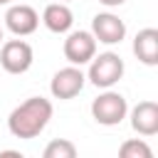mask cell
Returning <instances> with one entry per match:
<instances>
[{
    "mask_svg": "<svg viewBox=\"0 0 158 158\" xmlns=\"http://www.w3.org/2000/svg\"><path fill=\"white\" fill-rule=\"evenodd\" d=\"M52 101L44 99V96H30L25 99L20 106H15L7 116V131L15 136V138H22V141H30V138H37L49 118H52Z\"/></svg>",
    "mask_w": 158,
    "mask_h": 158,
    "instance_id": "cell-1",
    "label": "cell"
},
{
    "mask_svg": "<svg viewBox=\"0 0 158 158\" xmlns=\"http://www.w3.org/2000/svg\"><path fill=\"white\" fill-rule=\"evenodd\" d=\"M123 72H126V64H123V59L116 52H101V54L91 57L86 79L96 89H111L116 81H121Z\"/></svg>",
    "mask_w": 158,
    "mask_h": 158,
    "instance_id": "cell-2",
    "label": "cell"
},
{
    "mask_svg": "<svg viewBox=\"0 0 158 158\" xmlns=\"http://www.w3.org/2000/svg\"><path fill=\"white\" fill-rule=\"evenodd\" d=\"M128 114V101L123 94L114 89H104L94 101H91V116L101 126H118Z\"/></svg>",
    "mask_w": 158,
    "mask_h": 158,
    "instance_id": "cell-3",
    "label": "cell"
},
{
    "mask_svg": "<svg viewBox=\"0 0 158 158\" xmlns=\"http://www.w3.org/2000/svg\"><path fill=\"white\" fill-rule=\"evenodd\" d=\"M32 47L25 40H7L0 44V64L7 74H25L32 67Z\"/></svg>",
    "mask_w": 158,
    "mask_h": 158,
    "instance_id": "cell-4",
    "label": "cell"
},
{
    "mask_svg": "<svg viewBox=\"0 0 158 158\" xmlns=\"http://www.w3.org/2000/svg\"><path fill=\"white\" fill-rule=\"evenodd\" d=\"M86 84V74L81 72V67H62L59 72H54L52 81H49V91L54 99L59 101H67V99H74Z\"/></svg>",
    "mask_w": 158,
    "mask_h": 158,
    "instance_id": "cell-5",
    "label": "cell"
},
{
    "mask_svg": "<svg viewBox=\"0 0 158 158\" xmlns=\"http://www.w3.org/2000/svg\"><path fill=\"white\" fill-rule=\"evenodd\" d=\"M96 54V40L91 32L86 30H74L67 35L64 40V57L69 64L74 67H84L91 62V57Z\"/></svg>",
    "mask_w": 158,
    "mask_h": 158,
    "instance_id": "cell-6",
    "label": "cell"
},
{
    "mask_svg": "<svg viewBox=\"0 0 158 158\" xmlns=\"http://www.w3.org/2000/svg\"><path fill=\"white\" fill-rule=\"evenodd\" d=\"M91 35L101 44H121L126 37V22L114 12H99L91 20Z\"/></svg>",
    "mask_w": 158,
    "mask_h": 158,
    "instance_id": "cell-7",
    "label": "cell"
},
{
    "mask_svg": "<svg viewBox=\"0 0 158 158\" xmlns=\"http://www.w3.org/2000/svg\"><path fill=\"white\" fill-rule=\"evenodd\" d=\"M5 27L15 35V37H27L40 27V15L32 5H10L5 12Z\"/></svg>",
    "mask_w": 158,
    "mask_h": 158,
    "instance_id": "cell-8",
    "label": "cell"
},
{
    "mask_svg": "<svg viewBox=\"0 0 158 158\" xmlns=\"http://www.w3.org/2000/svg\"><path fill=\"white\" fill-rule=\"evenodd\" d=\"M131 128L141 136H156L158 133V104L138 101L131 109Z\"/></svg>",
    "mask_w": 158,
    "mask_h": 158,
    "instance_id": "cell-9",
    "label": "cell"
},
{
    "mask_svg": "<svg viewBox=\"0 0 158 158\" xmlns=\"http://www.w3.org/2000/svg\"><path fill=\"white\" fill-rule=\"evenodd\" d=\"M133 54L146 67H156L158 64V30L156 27H143V30L136 32V37H133Z\"/></svg>",
    "mask_w": 158,
    "mask_h": 158,
    "instance_id": "cell-10",
    "label": "cell"
},
{
    "mask_svg": "<svg viewBox=\"0 0 158 158\" xmlns=\"http://www.w3.org/2000/svg\"><path fill=\"white\" fill-rule=\"evenodd\" d=\"M42 22H44V27H47L49 32L64 35V32H69L72 25H74V12L69 10L67 2H57V0H54V2H49V5L44 7Z\"/></svg>",
    "mask_w": 158,
    "mask_h": 158,
    "instance_id": "cell-11",
    "label": "cell"
},
{
    "mask_svg": "<svg viewBox=\"0 0 158 158\" xmlns=\"http://www.w3.org/2000/svg\"><path fill=\"white\" fill-rule=\"evenodd\" d=\"M118 156L121 158H153V151L143 138H128L121 143Z\"/></svg>",
    "mask_w": 158,
    "mask_h": 158,
    "instance_id": "cell-12",
    "label": "cell"
},
{
    "mask_svg": "<svg viewBox=\"0 0 158 158\" xmlns=\"http://www.w3.org/2000/svg\"><path fill=\"white\" fill-rule=\"evenodd\" d=\"M42 156L44 158H74L77 156V146L72 141H67V138H54V141H49L44 146Z\"/></svg>",
    "mask_w": 158,
    "mask_h": 158,
    "instance_id": "cell-13",
    "label": "cell"
},
{
    "mask_svg": "<svg viewBox=\"0 0 158 158\" xmlns=\"http://www.w3.org/2000/svg\"><path fill=\"white\" fill-rule=\"evenodd\" d=\"M99 2H101L104 7H121L126 0H99Z\"/></svg>",
    "mask_w": 158,
    "mask_h": 158,
    "instance_id": "cell-14",
    "label": "cell"
},
{
    "mask_svg": "<svg viewBox=\"0 0 158 158\" xmlns=\"http://www.w3.org/2000/svg\"><path fill=\"white\" fill-rule=\"evenodd\" d=\"M10 2H12V0H0V5H10Z\"/></svg>",
    "mask_w": 158,
    "mask_h": 158,
    "instance_id": "cell-15",
    "label": "cell"
},
{
    "mask_svg": "<svg viewBox=\"0 0 158 158\" xmlns=\"http://www.w3.org/2000/svg\"><path fill=\"white\" fill-rule=\"evenodd\" d=\"M0 44H2V27H0Z\"/></svg>",
    "mask_w": 158,
    "mask_h": 158,
    "instance_id": "cell-16",
    "label": "cell"
},
{
    "mask_svg": "<svg viewBox=\"0 0 158 158\" xmlns=\"http://www.w3.org/2000/svg\"><path fill=\"white\" fill-rule=\"evenodd\" d=\"M57 2H69V0H57Z\"/></svg>",
    "mask_w": 158,
    "mask_h": 158,
    "instance_id": "cell-17",
    "label": "cell"
}]
</instances>
